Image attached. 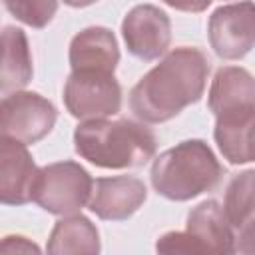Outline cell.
Returning <instances> with one entry per match:
<instances>
[{
	"mask_svg": "<svg viewBox=\"0 0 255 255\" xmlns=\"http://www.w3.org/2000/svg\"><path fill=\"white\" fill-rule=\"evenodd\" d=\"M0 255H42L36 241L24 235H6L0 239Z\"/></svg>",
	"mask_w": 255,
	"mask_h": 255,
	"instance_id": "ffe728a7",
	"label": "cell"
},
{
	"mask_svg": "<svg viewBox=\"0 0 255 255\" xmlns=\"http://www.w3.org/2000/svg\"><path fill=\"white\" fill-rule=\"evenodd\" d=\"M76 153L104 169L145 165L157 149L155 133L133 120H90L74 129Z\"/></svg>",
	"mask_w": 255,
	"mask_h": 255,
	"instance_id": "7a4b0ae2",
	"label": "cell"
},
{
	"mask_svg": "<svg viewBox=\"0 0 255 255\" xmlns=\"http://www.w3.org/2000/svg\"><path fill=\"white\" fill-rule=\"evenodd\" d=\"M185 231L195 235L211 255H237V235L215 199H205L187 213Z\"/></svg>",
	"mask_w": 255,
	"mask_h": 255,
	"instance_id": "7c38bea8",
	"label": "cell"
},
{
	"mask_svg": "<svg viewBox=\"0 0 255 255\" xmlns=\"http://www.w3.org/2000/svg\"><path fill=\"white\" fill-rule=\"evenodd\" d=\"M209 76V60L195 46L167 52L129 92V108L137 120L163 124L201 100Z\"/></svg>",
	"mask_w": 255,
	"mask_h": 255,
	"instance_id": "6da1fadb",
	"label": "cell"
},
{
	"mask_svg": "<svg viewBox=\"0 0 255 255\" xmlns=\"http://www.w3.org/2000/svg\"><path fill=\"white\" fill-rule=\"evenodd\" d=\"M34 76L28 36L22 28L0 30V92H20Z\"/></svg>",
	"mask_w": 255,
	"mask_h": 255,
	"instance_id": "4fadbf2b",
	"label": "cell"
},
{
	"mask_svg": "<svg viewBox=\"0 0 255 255\" xmlns=\"http://www.w3.org/2000/svg\"><path fill=\"white\" fill-rule=\"evenodd\" d=\"M68 60L72 72H102L114 74L120 62L118 40L104 26H90L78 32L70 42Z\"/></svg>",
	"mask_w": 255,
	"mask_h": 255,
	"instance_id": "8fae6325",
	"label": "cell"
},
{
	"mask_svg": "<svg viewBox=\"0 0 255 255\" xmlns=\"http://www.w3.org/2000/svg\"><path fill=\"white\" fill-rule=\"evenodd\" d=\"M98 227L86 215H68L50 231L46 255H100Z\"/></svg>",
	"mask_w": 255,
	"mask_h": 255,
	"instance_id": "e0dca14e",
	"label": "cell"
},
{
	"mask_svg": "<svg viewBox=\"0 0 255 255\" xmlns=\"http://www.w3.org/2000/svg\"><path fill=\"white\" fill-rule=\"evenodd\" d=\"M253 122L255 108L235 110L215 116L213 137L229 163L243 165L253 161Z\"/></svg>",
	"mask_w": 255,
	"mask_h": 255,
	"instance_id": "9a60e30c",
	"label": "cell"
},
{
	"mask_svg": "<svg viewBox=\"0 0 255 255\" xmlns=\"http://www.w3.org/2000/svg\"><path fill=\"white\" fill-rule=\"evenodd\" d=\"M38 167L28 145L0 137V203L24 205L30 201Z\"/></svg>",
	"mask_w": 255,
	"mask_h": 255,
	"instance_id": "30bf717a",
	"label": "cell"
},
{
	"mask_svg": "<svg viewBox=\"0 0 255 255\" xmlns=\"http://www.w3.org/2000/svg\"><path fill=\"white\" fill-rule=\"evenodd\" d=\"M94 179L72 159L38 167L30 199L52 215H76L92 195Z\"/></svg>",
	"mask_w": 255,
	"mask_h": 255,
	"instance_id": "277c9868",
	"label": "cell"
},
{
	"mask_svg": "<svg viewBox=\"0 0 255 255\" xmlns=\"http://www.w3.org/2000/svg\"><path fill=\"white\" fill-rule=\"evenodd\" d=\"M157 255H211L189 231H167L155 241Z\"/></svg>",
	"mask_w": 255,
	"mask_h": 255,
	"instance_id": "ac0fdd59",
	"label": "cell"
},
{
	"mask_svg": "<svg viewBox=\"0 0 255 255\" xmlns=\"http://www.w3.org/2000/svg\"><path fill=\"white\" fill-rule=\"evenodd\" d=\"M122 36L133 58L151 62L163 56L169 48L171 20L167 12L155 4H137L126 14L122 22Z\"/></svg>",
	"mask_w": 255,
	"mask_h": 255,
	"instance_id": "52a82bcc",
	"label": "cell"
},
{
	"mask_svg": "<svg viewBox=\"0 0 255 255\" xmlns=\"http://www.w3.org/2000/svg\"><path fill=\"white\" fill-rule=\"evenodd\" d=\"M56 120V106L38 92L20 90L0 98V137L34 145L54 129Z\"/></svg>",
	"mask_w": 255,
	"mask_h": 255,
	"instance_id": "5b68a950",
	"label": "cell"
},
{
	"mask_svg": "<svg viewBox=\"0 0 255 255\" xmlns=\"http://www.w3.org/2000/svg\"><path fill=\"white\" fill-rule=\"evenodd\" d=\"M207 106L213 116L255 108L253 76L241 66H223L215 72L207 94Z\"/></svg>",
	"mask_w": 255,
	"mask_h": 255,
	"instance_id": "5bb4252c",
	"label": "cell"
},
{
	"mask_svg": "<svg viewBox=\"0 0 255 255\" xmlns=\"http://www.w3.org/2000/svg\"><path fill=\"white\" fill-rule=\"evenodd\" d=\"M145 183L133 175L100 177L94 181L88 207L104 221H126L145 201Z\"/></svg>",
	"mask_w": 255,
	"mask_h": 255,
	"instance_id": "9c48e42d",
	"label": "cell"
},
{
	"mask_svg": "<svg viewBox=\"0 0 255 255\" xmlns=\"http://www.w3.org/2000/svg\"><path fill=\"white\" fill-rule=\"evenodd\" d=\"M207 36L213 52L223 60L245 58L255 42L253 4H223L213 10L207 22Z\"/></svg>",
	"mask_w": 255,
	"mask_h": 255,
	"instance_id": "ba28073f",
	"label": "cell"
},
{
	"mask_svg": "<svg viewBox=\"0 0 255 255\" xmlns=\"http://www.w3.org/2000/svg\"><path fill=\"white\" fill-rule=\"evenodd\" d=\"M253 169L235 175L225 191L223 213L237 235V251L251 255L253 243Z\"/></svg>",
	"mask_w": 255,
	"mask_h": 255,
	"instance_id": "2e32d148",
	"label": "cell"
},
{
	"mask_svg": "<svg viewBox=\"0 0 255 255\" xmlns=\"http://www.w3.org/2000/svg\"><path fill=\"white\" fill-rule=\"evenodd\" d=\"M64 104L78 120H104L122 110V86L114 74L72 72L64 86Z\"/></svg>",
	"mask_w": 255,
	"mask_h": 255,
	"instance_id": "8992f818",
	"label": "cell"
},
{
	"mask_svg": "<svg viewBox=\"0 0 255 255\" xmlns=\"http://www.w3.org/2000/svg\"><path fill=\"white\" fill-rule=\"evenodd\" d=\"M4 8L26 26L44 28L52 22L58 10V4L56 2H4Z\"/></svg>",
	"mask_w": 255,
	"mask_h": 255,
	"instance_id": "d6986e66",
	"label": "cell"
},
{
	"mask_svg": "<svg viewBox=\"0 0 255 255\" xmlns=\"http://www.w3.org/2000/svg\"><path fill=\"white\" fill-rule=\"evenodd\" d=\"M223 171L203 139H185L153 159L149 177L157 195L169 201H189L217 187Z\"/></svg>",
	"mask_w": 255,
	"mask_h": 255,
	"instance_id": "3957f363",
	"label": "cell"
}]
</instances>
